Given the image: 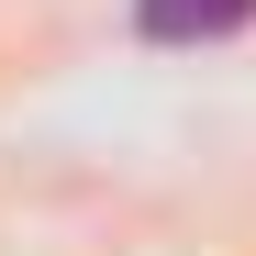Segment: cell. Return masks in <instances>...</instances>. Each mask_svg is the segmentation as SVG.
<instances>
[{
    "instance_id": "6da1fadb",
    "label": "cell",
    "mask_w": 256,
    "mask_h": 256,
    "mask_svg": "<svg viewBox=\"0 0 256 256\" xmlns=\"http://www.w3.org/2000/svg\"><path fill=\"white\" fill-rule=\"evenodd\" d=\"M256 0H134V34L145 45H212V34H245Z\"/></svg>"
}]
</instances>
